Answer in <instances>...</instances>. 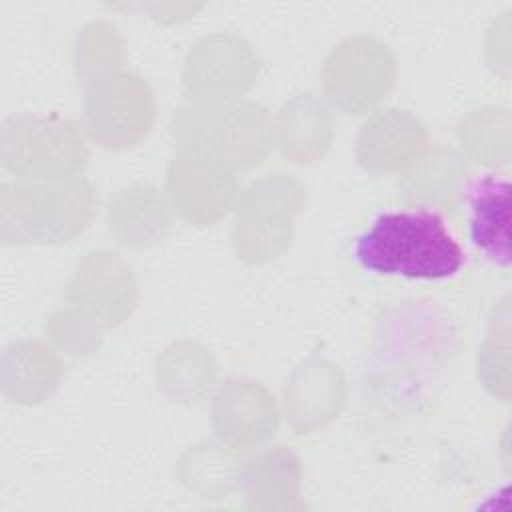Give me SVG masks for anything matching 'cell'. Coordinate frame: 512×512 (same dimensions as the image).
I'll return each mask as SVG.
<instances>
[{
	"instance_id": "obj_2",
	"label": "cell",
	"mask_w": 512,
	"mask_h": 512,
	"mask_svg": "<svg viewBox=\"0 0 512 512\" xmlns=\"http://www.w3.org/2000/svg\"><path fill=\"white\" fill-rule=\"evenodd\" d=\"M168 190L176 210L186 220L210 224L226 214L232 204L236 180L228 164L214 156L188 150L172 162Z\"/></svg>"
},
{
	"instance_id": "obj_3",
	"label": "cell",
	"mask_w": 512,
	"mask_h": 512,
	"mask_svg": "<svg viewBox=\"0 0 512 512\" xmlns=\"http://www.w3.org/2000/svg\"><path fill=\"white\" fill-rule=\"evenodd\" d=\"M214 424L232 446H252L268 440L278 424L274 398L248 380L228 382L214 404Z\"/></svg>"
},
{
	"instance_id": "obj_4",
	"label": "cell",
	"mask_w": 512,
	"mask_h": 512,
	"mask_svg": "<svg viewBox=\"0 0 512 512\" xmlns=\"http://www.w3.org/2000/svg\"><path fill=\"white\" fill-rule=\"evenodd\" d=\"M472 244L498 266L510 264V180L502 174H484L468 184Z\"/></svg>"
},
{
	"instance_id": "obj_5",
	"label": "cell",
	"mask_w": 512,
	"mask_h": 512,
	"mask_svg": "<svg viewBox=\"0 0 512 512\" xmlns=\"http://www.w3.org/2000/svg\"><path fill=\"white\" fill-rule=\"evenodd\" d=\"M364 142H388L364 162L368 170H396L414 162L426 144L424 126L406 112L388 110L378 114L362 126L360 138Z\"/></svg>"
},
{
	"instance_id": "obj_1",
	"label": "cell",
	"mask_w": 512,
	"mask_h": 512,
	"mask_svg": "<svg viewBox=\"0 0 512 512\" xmlns=\"http://www.w3.org/2000/svg\"><path fill=\"white\" fill-rule=\"evenodd\" d=\"M354 260L382 276L442 280L462 268L464 254L438 212L410 208L382 212L356 238Z\"/></svg>"
},
{
	"instance_id": "obj_6",
	"label": "cell",
	"mask_w": 512,
	"mask_h": 512,
	"mask_svg": "<svg viewBox=\"0 0 512 512\" xmlns=\"http://www.w3.org/2000/svg\"><path fill=\"white\" fill-rule=\"evenodd\" d=\"M110 222L128 246H150L168 230V214L162 198L152 186H132L122 190L110 206Z\"/></svg>"
}]
</instances>
